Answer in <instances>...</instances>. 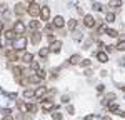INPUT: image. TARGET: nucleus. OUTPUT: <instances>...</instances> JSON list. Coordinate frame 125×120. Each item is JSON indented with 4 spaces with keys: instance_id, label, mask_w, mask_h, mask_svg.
I'll list each match as a JSON object with an SVG mask.
<instances>
[{
    "instance_id": "nucleus-1",
    "label": "nucleus",
    "mask_w": 125,
    "mask_h": 120,
    "mask_svg": "<svg viewBox=\"0 0 125 120\" xmlns=\"http://www.w3.org/2000/svg\"><path fill=\"white\" fill-rule=\"evenodd\" d=\"M27 43H29L27 37H17V39L13 40V50H15V52H19V50H23L25 47H27Z\"/></svg>"
},
{
    "instance_id": "nucleus-2",
    "label": "nucleus",
    "mask_w": 125,
    "mask_h": 120,
    "mask_svg": "<svg viewBox=\"0 0 125 120\" xmlns=\"http://www.w3.org/2000/svg\"><path fill=\"white\" fill-rule=\"evenodd\" d=\"M13 33H15L17 37H23V33H25V23L20 22V20H17V23L13 25Z\"/></svg>"
},
{
    "instance_id": "nucleus-3",
    "label": "nucleus",
    "mask_w": 125,
    "mask_h": 120,
    "mask_svg": "<svg viewBox=\"0 0 125 120\" xmlns=\"http://www.w3.org/2000/svg\"><path fill=\"white\" fill-rule=\"evenodd\" d=\"M27 12H29L32 17H35V15H39V12H40V5L37 2H30L29 7H27Z\"/></svg>"
},
{
    "instance_id": "nucleus-4",
    "label": "nucleus",
    "mask_w": 125,
    "mask_h": 120,
    "mask_svg": "<svg viewBox=\"0 0 125 120\" xmlns=\"http://www.w3.org/2000/svg\"><path fill=\"white\" fill-rule=\"evenodd\" d=\"M53 109H55V103H53L52 100H43V102H42V110H43V113H48V112H52Z\"/></svg>"
},
{
    "instance_id": "nucleus-5",
    "label": "nucleus",
    "mask_w": 125,
    "mask_h": 120,
    "mask_svg": "<svg viewBox=\"0 0 125 120\" xmlns=\"http://www.w3.org/2000/svg\"><path fill=\"white\" fill-rule=\"evenodd\" d=\"M39 15H40V19L43 20V22H45V20H48V19H50V9H48L47 5H43V7L40 9Z\"/></svg>"
},
{
    "instance_id": "nucleus-6",
    "label": "nucleus",
    "mask_w": 125,
    "mask_h": 120,
    "mask_svg": "<svg viewBox=\"0 0 125 120\" xmlns=\"http://www.w3.org/2000/svg\"><path fill=\"white\" fill-rule=\"evenodd\" d=\"M83 25L88 27V29H92V27L95 25V19H94L92 15H83Z\"/></svg>"
},
{
    "instance_id": "nucleus-7",
    "label": "nucleus",
    "mask_w": 125,
    "mask_h": 120,
    "mask_svg": "<svg viewBox=\"0 0 125 120\" xmlns=\"http://www.w3.org/2000/svg\"><path fill=\"white\" fill-rule=\"evenodd\" d=\"M27 3H23V2H19L17 5H15V13L17 15H23L25 12H27V7H25Z\"/></svg>"
},
{
    "instance_id": "nucleus-8",
    "label": "nucleus",
    "mask_w": 125,
    "mask_h": 120,
    "mask_svg": "<svg viewBox=\"0 0 125 120\" xmlns=\"http://www.w3.org/2000/svg\"><path fill=\"white\" fill-rule=\"evenodd\" d=\"M62 50V42L60 40H55L52 45H50V49H48V52H53V53H58Z\"/></svg>"
},
{
    "instance_id": "nucleus-9",
    "label": "nucleus",
    "mask_w": 125,
    "mask_h": 120,
    "mask_svg": "<svg viewBox=\"0 0 125 120\" xmlns=\"http://www.w3.org/2000/svg\"><path fill=\"white\" fill-rule=\"evenodd\" d=\"M40 40H42V33H40V32H32V33H30V42H32L33 45H37Z\"/></svg>"
},
{
    "instance_id": "nucleus-10",
    "label": "nucleus",
    "mask_w": 125,
    "mask_h": 120,
    "mask_svg": "<svg viewBox=\"0 0 125 120\" xmlns=\"http://www.w3.org/2000/svg\"><path fill=\"white\" fill-rule=\"evenodd\" d=\"M63 23H65V22H63V17H60V15H58V17L53 19L52 27H53V29H62V27H63Z\"/></svg>"
},
{
    "instance_id": "nucleus-11",
    "label": "nucleus",
    "mask_w": 125,
    "mask_h": 120,
    "mask_svg": "<svg viewBox=\"0 0 125 120\" xmlns=\"http://www.w3.org/2000/svg\"><path fill=\"white\" fill-rule=\"evenodd\" d=\"M45 93H47V89L45 87H39L33 92V99H42V97H45Z\"/></svg>"
},
{
    "instance_id": "nucleus-12",
    "label": "nucleus",
    "mask_w": 125,
    "mask_h": 120,
    "mask_svg": "<svg viewBox=\"0 0 125 120\" xmlns=\"http://www.w3.org/2000/svg\"><path fill=\"white\" fill-rule=\"evenodd\" d=\"M5 57H7L10 62H13V60H17V52H15L13 49H10V50H7V52H5Z\"/></svg>"
},
{
    "instance_id": "nucleus-13",
    "label": "nucleus",
    "mask_w": 125,
    "mask_h": 120,
    "mask_svg": "<svg viewBox=\"0 0 125 120\" xmlns=\"http://www.w3.org/2000/svg\"><path fill=\"white\" fill-rule=\"evenodd\" d=\"M95 55H97V60H98L100 63H105L107 60H108V55H107L105 52H97Z\"/></svg>"
},
{
    "instance_id": "nucleus-14",
    "label": "nucleus",
    "mask_w": 125,
    "mask_h": 120,
    "mask_svg": "<svg viewBox=\"0 0 125 120\" xmlns=\"http://www.w3.org/2000/svg\"><path fill=\"white\" fill-rule=\"evenodd\" d=\"M22 62H25V63L33 62V55H32V53H29V52H25V53L22 55Z\"/></svg>"
},
{
    "instance_id": "nucleus-15",
    "label": "nucleus",
    "mask_w": 125,
    "mask_h": 120,
    "mask_svg": "<svg viewBox=\"0 0 125 120\" xmlns=\"http://www.w3.org/2000/svg\"><path fill=\"white\" fill-rule=\"evenodd\" d=\"M80 60H82V57L75 53V55H72V57L68 59V62H70V63H73V65H77V63H80Z\"/></svg>"
},
{
    "instance_id": "nucleus-16",
    "label": "nucleus",
    "mask_w": 125,
    "mask_h": 120,
    "mask_svg": "<svg viewBox=\"0 0 125 120\" xmlns=\"http://www.w3.org/2000/svg\"><path fill=\"white\" fill-rule=\"evenodd\" d=\"M5 39H7V40H15V39H17V35L13 33V30H7V32H5Z\"/></svg>"
},
{
    "instance_id": "nucleus-17",
    "label": "nucleus",
    "mask_w": 125,
    "mask_h": 120,
    "mask_svg": "<svg viewBox=\"0 0 125 120\" xmlns=\"http://www.w3.org/2000/svg\"><path fill=\"white\" fill-rule=\"evenodd\" d=\"M35 75H37V77H39L40 80H43V79H45V77H47V72H45V70H43V69H39V70H37V72H35Z\"/></svg>"
},
{
    "instance_id": "nucleus-18",
    "label": "nucleus",
    "mask_w": 125,
    "mask_h": 120,
    "mask_svg": "<svg viewBox=\"0 0 125 120\" xmlns=\"http://www.w3.org/2000/svg\"><path fill=\"white\" fill-rule=\"evenodd\" d=\"M105 33L108 37H118V32L115 29H105Z\"/></svg>"
},
{
    "instance_id": "nucleus-19",
    "label": "nucleus",
    "mask_w": 125,
    "mask_h": 120,
    "mask_svg": "<svg viewBox=\"0 0 125 120\" xmlns=\"http://www.w3.org/2000/svg\"><path fill=\"white\" fill-rule=\"evenodd\" d=\"M48 53H50V52H48V47H43V49H40V50H39V55L42 57V59H47Z\"/></svg>"
},
{
    "instance_id": "nucleus-20",
    "label": "nucleus",
    "mask_w": 125,
    "mask_h": 120,
    "mask_svg": "<svg viewBox=\"0 0 125 120\" xmlns=\"http://www.w3.org/2000/svg\"><path fill=\"white\" fill-rule=\"evenodd\" d=\"M25 110H27V112H32V113H35V112H37V107H35V103H27V105H25Z\"/></svg>"
},
{
    "instance_id": "nucleus-21",
    "label": "nucleus",
    "mask_w": 125,
    "mask_h": 120,
    "mask_svg": "<svg viewBox=\"0 0 125 120\" xmlns=\"http://www.w3.org/2000/svg\"><path fill=\"white\" fill-rule=\"evenodd\" d=\"M105 20L108 22V23L115 22V13H114V12H108V13H107V17H105Z\"/></svg>"
},
{
    "instance_id": "nucleus-22",
    "label": "nucleus",
    "mask_w": 125,
    "mask_h": 120,
    "mask_svg": "<svg viewBox=\"0 0 125 120\" xmlns=\"http://www.w3.org/2000/svg\"><path fill=\"white\" fill-rule=\"evenodd\" d=\"M30 29H32V30L40 29V22H37V20H32V22H30Z\"/></svg>"
},
{
    "instance_id": "nucleus-23",
    "label": "nucleus",
    "mask_w": 125,
    "mask_h": 120,
    "mask_svg": "<svg viewBox=\"0 0 125 120\" xmlns=\"http://www.w3.org/2000/svg\"><path fill=\"white\" fill-rule=\"evenodd\" d=\"M23 97H25V99H33V90H25V92H23Z\"/></svg>"
},
{
    "instance_id": "nucleus-24",
    "label": "nucleus",
    "mask_w": 125,
    "mask_h": 120,
    "mask_svg": "<svg viewBox=\"0 0 125 120\" xmlns=\"http://www.w3.org/2000/svg\"><path fill=\"white\" fill-rule=\"evenodd\" d=\"M75 27H77V20L70 19V20H68V29H70V30H73Z\"/></svg>"
},
{
    "instance_id": "nucleus-25",
    "label": "nucleus",
    "mask_w": 125,
    "mask_h": 120,
    "mask_svg": "<svg viewBox=\"0 0 125 120\" xmlns=\"http://www.w3.org/2000/svg\"><path fill=\"white\" fill-rule=\"evenodd\" d=\"M115 49H117V50H124V49H125V40H120V39H118V43H117Z\"/></svg>"
},
{
    "instance_id": "nucleus-26",
    "label": "nucleus",
    "mask_w": 125,
    "mask_h": 120,
    "mask_svg": "<svg viewBox=\"0 0 125 120\" xmlns=\"http://www.w3.org/2000/svg\"><path fill=\"white\" fill-rule=\"evenodd\" d=\"M30 67H32V70H39L40 67H39V62H35V60H33V62H30Z\"/></svg>"
},
{
    "instance_id": "nucleus-27",
    "label": "nucleus",
    "mask_w": 125,
    "mask_h": 120,
    "mask_svg": "<svg viewBox=\"0 0 125 120\" xmlns=\"http://www.w3.org/2000/svg\"><path fill=\"white\" fill-rule=\"evenodd\" d=\"M92 9H94V10H97V12H98V10H102V5H100V3H97V2H95V3L92 5Z\"/></svg>"
},
{
    "instance_id": "nucleus-28",
    "label": "nucleus",
    "mask_w": 125,
    "mask_h": 120,
    "mask_svg": "<svg viewBox=\"0 0 125 120\" xmlns=\"http://www.w3.org/2000/svg\"><path fill=\"white\" fill-rule=\"evenodd\" d=\"M52 30H53V27H52V25H45V32H47L48 35H52Z\"/></svg>"
},
{
    "instance_id": "nucleus-29",
    "label": "nucleus",
    "mask_w": 125,
    "mask_h": 120,
    "mask_svg": "<svg viewBox=\"0 0 125 120\" xmlns=\"http://www.w3.org/2000/svg\"><path fill=\"white\" fill-rule=\"evenodd\" d=\"M58 72H60V69H52V77H53V79L58 75Z\"/></svg>"
},
{
    "instance_id": "nucleus-30",
    "label": "nucleus",
    "mask_w": 125,
    "mask_h": 120,
    "mask_svg": "<svg viewBox=\"0 0 125 120\" xmlns=\"http://www.w3.org/2000/svg\"><path fill=\"white\" fill-rule=\"evenodd\" d=\"M108 5H112V7H120L122 2H108Z\"/></svg>"
},
{
    "instance_id": "nucleus-31",
    "label": "nucleus",
    "mask_w": 125,
    "mask_h": 120,
    "mask_svg": "<svg viewBox=\"0 0 125 120\" xmlns=\"http://www.w3.org/2000/svg\"><path fill=\"white\" fill-rule=\"evenodd\" d=\"M52 117H53V120H62V113H53Z\"/></svg>"
},
{
    "instance_id": "nucleus-32",
    "label": "nucleus",
    "mask_w": 125,
    "mask_h": 120,
    "mask_svg": "<svg viewBox=\"0 0 125 120\" xmlns=\"http://www.w3.org/2000/svg\"><path fill=\"white\" fill-rule=\"evenodd\" d=\"M80 63H82V67H88L92 62H90V60H83V62H80Z\"/></svg>"
},
{
    "instance_id": "nucleus-33",
    "label": "nucleus",
    "mask_w": 125,
    "mask_h": 120,
    "mask_svg": "<svg viewBox=\"0 0 125 120\" xmlns=\"http://www.w3.org/2000/svg\"><path fill=\"white\" fill-rule=\"evenodd\" d=\"M10 112H12L10 109H3V110H2V113H3V117H5V115H10Z\"/></svg>"
},
{
    "instance_id": "nucleus-34",
    "label": "nucleus",
    "mask_w": 125,
    "mask_h": 120,
    "mask_svg": "<svg viewBox=\"0 0 125 120\" xmlns=\"http://www.w3.org/2000/svg\"><path fill=\"white\" fill-rule=\"evenodd\" d=\"M7 10V3H0V12H5Z\"/></svg>"
},
{
    "instance_id": "nucleus-35",
    "label": "nucleus",
    "mask_w": 125,
    "mask_h": 120,
    "mask_svg": "<svg viewBox=\"0 0 125 120\" xmlns=\"http://www.w3.org/2000/svg\"><path fill=\"white\" fill-rule=\"evenodd\" d=\"M112 50H114L112 45H105V53H107V52H112Z\"/></svg>"
},
{
    "instance_id": "nucleus-36",
    "label": "nucleus",
    "mask_w": 125,
    "mask_h": 120,
    "mask_svg": "<svg viewBox=\"0 0 125 120\" xmlns=\"http://www.w3.org/2000/svg\"><path fill=\"white\" fill-rule=\"evenodd\" d=\"M73 110H75V109H73L72 105H68V107H67V112H68V113H73Z\"/></svg>"
},
{
    "instance_id": "nucleus-37",
    "label": "nucleus",
    "mask_w": 125,
    "mask_h": 120,
    "mask_svg": "<svg viewBox=\"0 0 125 120\" xmlns=\"http://www.w3.org/2000/svg\"><path fill=\"white\" fill-rule=\"evenodd\" d=\"M68 99H70L68 95H63V97H62V102H65V103H67V102H68Z\"/></svg>"
},
{
    "instance_id": "nucleus-38",
    "label": "nucleus",
    "mask_w": 125,
    "mask_h": 120,
    "mask_svg": "<svg viewBox=\"0 0 125 120\" xmlns=\"http://www.w3.org/2000/svg\"><path fill=\"white\" fill-rule=\"evenodd\" d=\"M104 89H105L104 85H98V87H97V92H104Z\"/></svg>"
},
{
    "instance_id": "nucleus-39",
    "label": "nucleus",
    "mask_w": 125,
    "mask_h": 120,
    "mask_svg": "<svg viewBox=\"0 0 125 120\" xmlns=\"http://www.w3.org/2000/svg\"><path fill=\"white\" fill-rule=\"evenodd\" d=\"M2 120H13V119H12V115H5V117H3Z\"/></svg>"
},
{
    "instance_id": "nucleus-40",
    "label": "nucleus",
    "mask_w": 125,
    "mask_h": 120,
    "mask_svg": "<svg viewBox=\"0 0 125 120\" xmlns=\"http://www.w3.org/2000/svg\"><path fill=\"white\" fill-rule=\"evenodd\" d=\"M83 73H85L87 77H90V75H92V70H85V72H83Z\"/></svg>"
},
{
    "instance_id": "nucleus-41",
    "label": "nucleus",
    "mask_w": 125,
    "mask_h": 120,
    "mask_svg": "<svg viewBox=\"0 0 125 120\" xmlns=\"http://www.w3.org/2000/svg\"><path fill=\"white\" fill-rule=\"evenodd\" d=\"M2 30H3V23L0 22V33H2Z\"/></svg>"
},
{
    "instance_id": "nucleus-42",
    "label": "nucleus",
    "mask_w": 125,
    "mask_h": 120,
    "mask_svg": "<svg viewBox=\"0 0 125 120\" xmlns=\"http://www.w3.org/2000/svg\"><path fill=\"white\" fill-rule=\"evenodd\" d=\"M102 120H112V119H110V117H104Z\"/></svg>"
},
{
    "instance_id": "nucleus-43",
    "label": "nucleus",
    "mask_w": 125,
    "mask_h": 120,
    "mask_svg": "<svg viewBox=\"0 0 125 120\" xmlns=\"http://www.w3.org/2000/svg\"><path fill=\"white\" fill-rule=\"evenodd\" d=\"M0 49H2V43H0Z\"/></svg>"
}]
</instances>
